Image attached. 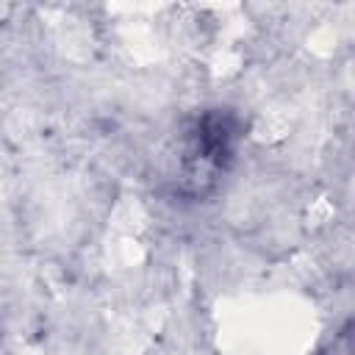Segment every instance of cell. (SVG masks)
<instances>
[{"label":"cell","mask_w":355,"mask_h":355,"mask_svg":"<svg viewBox=\"0 0 355 355\" xmlns=\"http://www.w3.org/2000/svg\"><path fill=\"white\" fill-rule=\"evenodd\" d=\"M236 141H239V119L225 108L205 111L183 136L180 180L191 191H205L208 186H214L219 172H225L227 164L233 161Z\"/></svg>","instance_id":"1"}]
</instances>
